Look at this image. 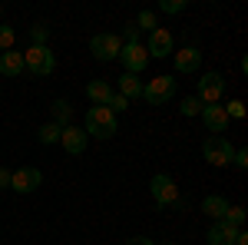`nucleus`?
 I'll return each instance as SVG.
<instances>
[{"label": "nucleus", "instance_id": "obj_1", "mask_svg": "<svg viewBox=\"0 0 248 245\" xmlns=\"http://www.w3.org/2000/svg\"><path fill=\"white\" fill-rule=\"evenodd\" d=\"M116 130H119V123H116V116L109 113L106 106H90V110H86V126H83L86 136H96V139H113Z\"/></svg>", "mask_w": 248, "mask_h": 245}, {"label": "nucleus", "instance_id": "obj_2", "mask_svg": "<svg viewBox=\"0 0 248 245\" xmlns=\"http://www.w3.org/2000/svg\"><path fill=\"white\" fill-rule=\"evenodd\" d=\"M23 70H30L33 76H50L57 70V57L50 47H30L23 53Z\"/></svg>", "mask_w": 248, "mask_h": 245}, {"label": "nucleus", "instance_id": "obj_3", "mask_svg": "<svg viewBox=\"0 0 248 245\" xmlns=\"http://www.w3.org/2000/svg\"><path fill=\"white\" fill-rule=\"evenodd\" d=\"M202 156H205V163L209 166H232V156H235V146H232L225 136H209L205 143H202Z\"/></svg>", "mask_w": 248, "mask_h": 245}, {"label": "nucleus", "instance_id": "obj_4", "mask_svg": "<svg viewBox=\"0 0 248 245\" xmlns=\"http://www.w3.org/2000/svg\"><path fill=\"white\" fill-rule=\"evenodd\" d=\"M175 83H179L175 76H155L149 83H142V99L153 103V106H162L175 96Z\"/></svg>", "mask_w": 248, "mask_h": 245}, {"label": "nucleus", "instance_id": "obj_5", "mask_svg": "<svg viewBox=\"0 0 248 245\" xmlns=\"http://www.w3.org/2000/svg\"><path fill=\"white\" fill-rule=\"evenodd\" d=\"M149 192H153L155 206H175L179 202V186H175V179L166 176V172H155L153 179H149Z\"/></svg>", "mask_w": 248, "mask_h": 245}, {"label": "nucleus", "instance_id": "obj_6", "mask_svg": "<svg viewBox=\"0 0 248 245\" xmlns=\"http://www.w3.org/2000/svg\"><path fill=\"white\" fill-rule=\"evenodd\" d=\"M222 93H225V76H222V73H202L199 86H195L199 103H202V106H212V103L222 99Z\"/></svg>", "mask_w": 248, "mask_h": 245}, {"label": "nucleus", "instance_id": "obj_7", "mask_svg": "<svg viewBox=\"0 0 248 245\" xmlns=\"http://www.w3.org/2000/svg\"><path fill=\"white\" fill-rule=\"evenodd\" d=\"M142 47H146V53L153 60H166L175 53V40H172V33L166 27H155L153 33H149V43H142Z\"/></svg>", "mask_w": 248, "mask_h": 245}, {"label": "nucleus", "instance_id": "obj_8", "mask_svg": "<svg viewBox=\"0 0 248 245\" xmlns=\"http://www.w3.org/2000/svg\"><path fill=\"white\" fill-rule=\"evenodd\" d=\"M119 60H123V70H126V73H136V76H139V70L149 66V53H146L142 43H123Z\"/></svg>", "mask_w": 248, "mask_h": 245}, {"label": "nucleus", "instance_id": "obj_9", "mask_svg": "<svg viewBox=\"0 0 248 245\" xmlns=\"http://www.w3.org/2000/svg\"><path fill=\"white\" fill-rule=\"evenodd\" d=\"M90 50H93L96 60H103V63H109V60L119 57V50H123V40L116 37V33H96L90 40Z\"/></svg>", "mask_w": 248, "mask_h": 245}, {"label": "nucleus", "instance_id": "obj_10", "mask_svg": "<svg viewBox=\"0 0 248 245\" xmlns=\"http://www.w3.org/2000/svg\"><path fill=\"white\" fill-rule=\"evenodd\" d=\"M37 186H43V172L33 169V166H23V169L10 172V189L20 192V196H30Z\"/></svg>", "mask_w": 248, "mask_h": 245}, {"label": "nucleus", "instance_id": "obj_11", "mask_svg": "<svg viewBox=\"0 0 248 245\" xmlns=\"http://www.w3.org/2000/svg\"><path fill=\"white\" fill-rule=\"evenodd\" d=\"M86 143H90V136L83 132V126H63V132H60V146L70 152V156H79V152H86Z\"/></svg>", "mask_w": 248, "mask_h": 245}, {"label": "nucleus", "instance_id": "obj_12", "mask_svg": "<svg viewBox=\"0 0 248 245\" xmlns=\"http://www.w3.org/2000/svg\"><path fill=\"white\" fill-rule=\"evenodd\" d=\"M202 123L209 126L212 136H222V132L229 130V116H225V110H222L218 103H212V106H202Z\"/></svg>", "mask_w": 248, "mask_h": 245}, {"label": "nucleus", "instance_id": "obj_13", "mask_svg": "<svg viewBox=\"0 0 248 245\" xmlns=\"http://www.w3.org/2000/svg\"><path fill=\"white\" fill-rule=\"evenodd\" d=\"M172 57H175V70H179V73H195V70L202 66V50H199V47H182V50H175Z\"/></svg>", "mask_w": 248, "mask_h": 245}, {"label": "nucleus", "instance_id": "obj_14", "mask_svg": "<svg viewBox=\"0 0 248 245\" xmlns=\"http://www.w3.org/2000/svg\"><path fill=\"white\" fill-rule=\"evenodd\" d=\"M86 96H90L93 106H106L109 96H113V86H109L106 80H90V83H86Z\"/></svg>", "mask_w": 248, "mask_h": 245}, {"label": "nucleus", "instance_id": "obj_15", "mask_svg": "<svg viewBox=\"0 0 248 245\" xmlns=\"http://www.w3.org/2000/svg\"><path fill=\"white\" fill-rule=\"evenodd\" d=\"M235 235H238V229L229 226V222H215V226L209 229V245H232L235 242Z\"/></svg>", "mask_w": 248, "mask_h": 245}, {"label": "nucleus", "instance_id": "obj_16", "mask_svg": "<svg viewBox=\"0 0 248 245\" xmlns=\"http://www.w3.org/2000/svg\"><path fill=\"white\" fill-rule=\"evenodd\" d=\"M202 212L215 219V222H222L225 219V212H229V199H222V196H205L202 199Z\"/></svg>", "mask_w": 248, "mask_h": 245}, {"label": "nucleus", "instance_id": "obj_17", "mask_svg": "<svg viewBox=\"0 0 248 245\" xmlns=\"http://www.w3.org/2000/svg\"><path fill=\"white\" fill-rule=\"evenodd\" d=\"M0 73L3 76H20L23 73V53H17V50L0 53Z\"/></svg>", "mask_w": 248, "mask_h": 245}, {"label": "nucleus", "instance_id": "obj_18", "mask_svg": "<svg viewBox=\"0 0 248 245\" xmlns=\"http://www.w3.org/2000/svg\"><path fill=\"white\" fill-rule=\"evenodd\" d=\"M50 110H53V119H50V123H57L60 130L73 123V103H70V99H53Z\"/></svg>", "mask_w": 248, "mask_h": 245}, {"label": "nucleus", "instance_id": "obj_19", "mask_svg": "<svg viewBox=\"0 0 248 245\" xmlns=\"http://www.w3.org/2000/svg\"><path fill=\"white\" fill-rule=\"evenodd\" d=\"M119 96H126V99L142 96V80H139L136 73H123L119 76Z\"/></svg>", "mask_w": 248, "mask_h": 245}, {"label": "nucleus", "instance_id": "obj_20", "mask_svg": "<svg viewBox=\"0 0 248 245\" xmlns=\"http://www.w3.org/2000/svg\"><path fill=\"white\" fill-rule=\"evenodd\" d=\"M60 126L57 123H43V126H40V132H37V139L40 143H43V146H53V143H60Z\"/></svg>", "mask_w": 248, "mask_h": 245}, {"label": "nucleus", "instance_id": "obj_21", "mask_svg": "<svg viewBox=\"0 0 248 245\" xmlns=\"http://www.w3.org/2000/svg\"><path fill=\"white\" fill-rule=\"evenodd\" d=\"M155 27H159V23H155L153 10H139V17H136V30H139V33H153Z\"/></svg>", "mask_w": 248, "mask_h": 245}, {"label": "nucleus", "instance_id": "obj_22", "mask_svg": "<svg viewBox=\"0 0 248 245\" xmlns=\"http://www.w3.org/2000/svg\"><path fill=\"white\" fill-rule=\"evenodd\" d=\"M14 43H17V30H14V27H3V23H0V53L14 50Z\"/></svg>", "mask_w": 248, "mask_h": 245}, {"label": "nucleus", "instance_id": "obj_23", "mask_svg": "<svg viewBox=\"0 0 248 245\" xmlns=\"http://www.w3.org/2000/svg\"><path fill=\"white\" fill-rule=\"evenodd\" d=\"M30 40H33V47H46L50 27H46V23H33V27H30Z\"/></svg>", "mask_w": 248, "mask_h": 245}, {"label": "nucleus", "instance_id": "obj_24", "mask_svg": "<svg viewBox=\"0 0 248 245\" xmlns=\"http://www.w3.org/2000/svg\"><path fill=\"white\" fill-rule=\"evenodd\" d=\"M222 222L242 229V226H245V206H229V212H225V219H222Z\"/></svg>", "mask_w": 248, "mask_h": 245}, {"label": "nucleus", "instance_id": "obj_25", "mask_svg": "<svg viewBox=\"0 0 248 245\" xmlns=\"http://www.w3.org/2000/svg\"><path fill=\"white\" fill-rule=\"evenodd\" d=\"M179 110H182V116H199L202 113V103H199V96H186L179 103Z\"/></svg>", "mask_w": 248, "mask_h": 245}, {"label": "nucleus", "instance_id": "obj_26", "mask_svg": "<svg viewBox=\"0 0 248 245\" xmlns=\"http://www.w3.org/2000/svg\"><path fill=\"white\" fill-rule=\"evenodd\" d=\"M106 110H109V113H126V110H129V99H126V96H119V93H113L109 96V103H106Z\"/></svg>", "mask_w": 248, "mask_h": 245}, {"label": "nucleus", "instance_id": "obj_27", "mask_svg": "<svg viewBox=\"0 0 248 245\" xmlns=\"http://www.w3.org/2000/svg\"><path fill=\"white\" fill-rule=\"evenodd\" d=\"M229 119H245V103L242 99H229V106H222Z\"/></svg>", "mask_w": 248, "mask_h": 245}, {"label": "nucleus", "instance_id": "obj_28", "mask_svg": "<svg viewBox=\"0 0 248 245\" xmlns=\"http://www.w3.org/2000/svg\"><path fill=\"white\" fill-rule=\"evenodd\" d=\"M186 7H189L186 0H162V3H159V10H162V14H182Z\"/></svg>", "mask_w": 248, "mask_h": 245}, {"label": "nucleus", "instance_id": "obj_29", "mask_svg": "<svg viewBox=\"0 0 248 245\" xmlns=\"http://www.w3.org/2000/svg\"><path fill=\"white\" fill-rule=\"evenodd\" d=\"M232 166H235V169H248V149H235V156H232Z\"/></svg>", "mask_w": 248, "mask_h": 245}, {"label": "nucleus", "instance_id": "obj_30", "mask_svg": "<svg viewBox=\"0 0 248 245\" xmlns=\"http://www.w3.org/2000/svg\"><path fill=\"white\" fill-rule=\"evenodd\" d=\"M123 37H126V43H139V37H142V33L136 30V23H129V27L123 30Z\"/></svg>", "mask_w": 248, "mask_h": 245}, {"label": "nucleus", "instance_id": "obj_31", "mask_svg": "<svg viewBox=\"0 0 248 245\" xmlns=\"http://www.w3.org/2000/svg\"><path fill=\"white\" fill-rule=\"evenodd\" d=\"M0 189H10V169L0 166Z\"/></svg>", "mask_w": 248, "mask_h": 245}, {"label": "nucleus", "instance_id": "obj_32", "mask_svg": "<svg viewBox=\"0 0 248 245\" xmlns=\"http://www.w3.org/2000/svg\"><path fill=\"white\" fill-rule=\"evenodd\" d=\"M126 245H155L153 239H146V235H136V239H129Z\"/></svg>", "mask_w": 248, "mask_h": 245}, {"label": "nucleus", "instance_id": "obj_33", "mask_svg": "<svg viewBox=\"0 0 248 245\" xmlns=\"http://www.w3.org/2000/svg\"><path fill=\"white\" fill-rule=\"evenodd\" d=\"M232 245H248V232L245 229H238V235H235V242Z\"/></svg>", "mask_w": 248, "mask_h": 245}, {"label": "nucleus", "instance_id": "obj_34", "mask_svg": "<svg viewBox=\"0 0 248 245\" xmlns=\"http://www.w3.org/2000/svg\"><path fill=\"white\" fill-rule=\"evenodd\" d=\"M162 245H175V242H162Z\"/></svg>", "mask_w": 248, "mask_h": 245}, {"label": "nucleus", "instance_id": "obj_35", "mask_svg": "<svg viewBox=\"0 0 248 245\" xmlns=\"http://www.w3.org/2000/svg\"><path fill=\"white\" fill-rule=\"evenodd\" d=\"M0 14H3V10H0Z\"/></svg>", "mask_w": 248, "mask_h": 245}]
</instances>
